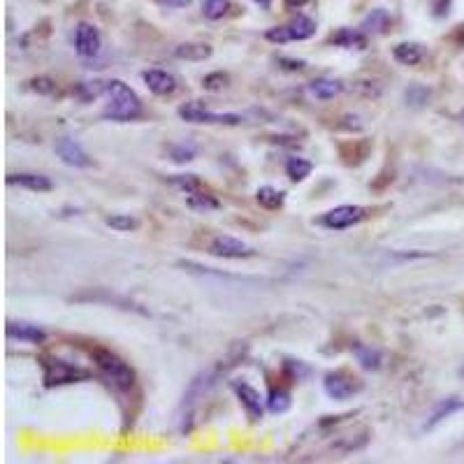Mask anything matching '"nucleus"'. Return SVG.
<instances>
[{"label":"nucleus","mask_w":464,"mask_h":464,"mask_svg":"<svg viewBox=\"0 0 464 464\" xmlns=\"http://www.w3.org/2000/svg\"><path fill=\"white\" fill-rule=\"evenodd\" d=\"M102 49V35L93 24L81 22L74 29V51L81 58H95Z\"/></svg>","instance_id":"obj_7"},{"label":"nucleus","mask_w":464,"mask_h":464,"mask_svg":"<svg viewBox=\"0 0 464 464\" xmlns=\"http://www.w3.org/2000/svg\"><path fill=\"white\" fill-rule=\"evenodd\" d=\"M255 200H258L260 207H265V209H279L283 205V193L276 191L274 186H260L258 193H255Z\"/></svg>","instance_id":"obj_25"},{"label":"nucleus","mask_w":464,"mask_h":464,"mask_svg":"<svg viewBox=\"0 0 464 464\" xmlns=\"http://www.w3.org/2000/svg\"><path fill=\"white\" fill-rule=\"evenodd\" d=\"M172 184L179 186L186 195L193 193V191H198V189H202V182H200L198 175H177V177H172Z\"/></svg>","instance_id":"obj_32"},{"label":"nucleus","mask_w":464,"mask_h":464,"mask_svg":"<svg viewBox=\"0 0 464 464\" xmlns=\"http://www.w3.org/2000/svg\"><path fill=\"white\" fill-rule=\"evenodd\" d=\"M462 408H464V399H460V397H448V399L439 401V404L434 406L432 415H429V420L425 422V429L436 427L441 420H446L448 415H453L455 411H462Z\"/></svg>","instance_id":"obj_15"},{"label":"nucleus","mask_w":464,"mask_h":464,"mask_svg":"<svg viewBox=\"0 0 464 464\" xmlns=\"http://www.w3.org/2000/svg\"><path fill=\"white\" fill-rule=\"evenodd\" d=\"M276 63H279L283 70H290V72H300V70L307 67V63H304L302 58H286V56H281V58H276Z\"/></svg>","instance_id":"obj_36"},{"label":"nucleus","mask_w":464,"mask_h":464,"mask_svg":"<svg viewBox=\"0 0 464 464\" xmlns=\"http://www.w3.org/2000/svg\"><path fill=\"white\" fill-rule=\"evenodd\" d=\"M91 358H93V362L98 365V369L107 376L109 383L116 387V390L130 392L135 387L137 376H135L133 367H130L123 358L116 355V353L95 346V349H91Z\"/></svg>","instance_id":"obj_2"},{"label":"nucleus","mask_w":464,"mask_h":464,"mask_svg":"<svg viewBox=\"0 0 464 464\" xmlns=\"http://www.w3.org/2000/svg\"><path fill=\"white\" fill-rule=\"evenodd\" d=\"M170 156L175 163H189L198 156V147L195 144H177V147L170 149Z\"/></svg>","instance_id":"obj_29"},{"label":"nucleus","mask_w":464,"mask_h":464,"mask_svg":"<svg viewBox=\"0 0 464 464\" xmlns=\"http://www.w3.org/2000/svg\"><path fill=\"white\" fill-rule=\"evenodd\" d=\"M72 93L77 95L81 102H91L95 98H100L102 93H107V81H79V84L72 88Z\"/></svg>","instance_id":"obj_23"},{"label":"nucleus","mask_w":464,"mask_h":464,"mask_svg":"<svg viewBox=\"0 0 464 464\" xmlns=\"http://www.w3.org/2000/svg\"><path fill=\"white\" fill-rule=\"evenodd\" d=\"M142 79L154 95H172L177 91V79L165 70H147L142 72Z\"/></svg>","instance_id":"obj_12"},{"label":"nucleus","mask_w":464,"mask_h":464,"mask_svg":"<svg viewBox=\"0 0 464 464\" xmlns=\"http://www.w3.org/2000/svg\"><path fill=\"white\" fill-rule=\"evenodd\" d=\"M10 186H19V189L33 191V193H47L54 189L51 179L45 175H35V172H19V175L8 177Z\"/></svg>","instance_id":"obj_13"},{"label":"nucleus","mask_w":464,"mask_h":464,"mask_svg":"<svg viewBox=\"0 0 464 464\" xmlns=\"http://www.w3.org/2000/svg\"><path fill=\"white\" fill-rule=\"evenodd\" d=\"M31 88L42 95H51L56 91V81L49 79V77H38V79H31Z\"/></svg>","instance_id":"obj_35"},{"label":"nucleus","mask_w":464,"mask_h":464,"mask_svg":"<svg viewBox=\"0 0 464 464\" xmlns=\"http://www.w3.org/2000/svg\"><path fill=\"white\" fill-rule=\"evenodd\" d=\"M288 8H302V5H307L309 0H286Z\"/></svg>","instance_id":"obj_39"},{"label":"nucleus","mask_w":464,"mask_h":464,"mask_svg":"<svg viewBox=\"0 0 464 464\" xmlns=\"http://www.w3.org/2000/svg\"><path fill=\"white\" fill-rule=\"evenodd\" d=\"M209 253L216 255V258H230V260H241V258H251L253 248L246 246L241 239H234L230 234H216L209 244Z\"/></svg>","instance_id":"obj_9"},{"label":"nucleus","mask_w":464,"mask_h":464,"mask_svg":"<svg viewBox=\"0 0 464 464\" xmlns=\"http://www.w3.org/2000/svg\"><path fill=\"white\" fill-rule=\"evenodd\" d=\"M158 3L165 5V8H189L193 0H158Z\"/></svg>","instance_id":"obj_37"},{"label":"nucleus","mask_w":464,"mask_h":464,"mask_svg":"<svg viewBox=\"0 0 464 464\" xmlns=\"http://www.w3.org/2000/svg\"><path fill=\"white\" fill-rule=\"evenodd\" d=\"M253 3L258 5L260 10H269V8H272V0H253Z\"/></svg>","instance_id":"obj_38"},{"label":"nucleus","mask_w":464,"mask_h":464,"mask_svg":"<svg viewBox=\"0 0 464 464\" xmlns=\"http://www.w3.org/2000/svg\"><path fill=\"white\" fill-rule=\"evenodd\" d=\"M175 56L184 58V61H205V58L211 56V47L209 45H195V42L179 45L175 49Z\"/></svg>","instance_id":"obj_24"},{"label":"nucleus","mask_w":464,"mask_h":464,"mask_svg":"<svg viewBox=\"0 0 464 464\" xmlns=\"http://www.w3.org/2000/svg\"><path fill=\"white\" fill-rule=\"evenodd\" d=\"M332 45L344 47V49H365V47H367V35H365V31L339 29L335 35H332Z\"/></svg>","instance_id":"obj_18"},{"label":"nucleus","mask_w":464,"mask_h":464,"mask_svg":"<svg viewBox=\"0 0 464 464\" xmlns=\"http://www.w3.org/2000/svg\"><path fill=\"white\" fill-rule=\"evenodd\" d=\"M311 172H314V163L300 156H290L286 161V175L290 182H304Z\"/></svg>","instance_id":"obj_21"},{"label":"nucleus","mask_w":464,"mask_h":464,"mask_svg":"<svg viewBox=\"0 0 464 464\" xmlns=\"http://www.w3.org/2000/svg\"><path fill=\"white\" fill-rule=\"evenodd\" d=\"M227 10H230V0H205V3H202L205 17L211 19V22H218V19H223L227 15Z\"/></svg>","instance_id":"obj_28"},{"label":"nucleus","mask_w":464,"mask_h":464,"mask_svg":"<svg viewBox=\"0 0 464 464\" xmlns=\"http://www.w3.org/2000/svg\"><path fill=\"white\" fill-rule=\"evenodd\" d=\"M107 109H105V119L112 121H135L137 116L142 114V100L133 88H130L126 81L121 79H109L107 81Z\"/></svg>","instance_id":"obj_1"},{"label":"nucleus","mask_w":464,"mask_h":464,"mask_svg":"<svg viewBox=\"0 0 464 464\" xmlns=\"http://www.w3.org/2000/svg\"><path fill=\"white\" fill-rule=\"evenodd\" d=\"M427 100H429V88L420 86V84H413L406 88V102L411 107H422Z\"/></svg>","instance_id":"obj_30"},{"label":"nucleus","mask_w":464,"mask_h":464,"mask_svg":"<svg viewBox=\"0 0 464 464\" xmlns=\"http://www.w3.org/2000/svg\"><path fill=\"white\" fill-rule=\"evenodd\" d=\"M323 390L328 397L344 401L362 390V381L351 376L349 371H330L328 376L323 378Z\"/></svg>","instance_id":"obj_6"},{"label":"nucleus","mask_w":464,"mask_h":464,"mask_svg":"<svg viewBox=\"0 0 464 464\" xmlns=\"http://www.w3.org/2000/svg\"><path fill=\"white\" fill-rule=\"evenodd\" d=\"M288 33H290V40H309L316 35V22L304 15H297L293 22L288 24Z\"/></svg>","instance_id":"obj_20"},{"label":"nucleus","mask_w":464,"mask_h":464,"mask_svg":"<svg viewBox=\"0 0 464 464\" xmlns=\"http://www.w3.org/2000/svg\"><path fill=\"white\" fill-rule=\"evenodd\" d=\"M105 223L112 227V230H119V232H130V230H137V218L130 216V214H112V216L105 218Z\"/></svg>","instance_id":"obj_27"},{"label":"nucleus","mask_w":464,"mask_h":464,"mask_svg":"<svg viewBox=\"0 0 464 464\" xmlns=\"http://www.w3.org/2000/svg\"><path fill=\"white\" fill-rule=\"evenodd\" d=\"M309 91H311V95H314L316 100H332V98H337V95L344 91V84L339 79L321 77V79L311 81Z\"/></svg>","instance_id":"obj_16"},{"label":"nucleus","mask_w":464,"mask_h":464,"mask_svg":"<svg viewBox=\"0 0 464 464\" xmlns=\"http://www.w3.org/2000/svg\"><path fill=\"white\" fill-rule=\"evenodd\" d=\"M186 202H189L191 209H195V211H214V209H221V202L216 200V195H211L209 191H205V186H202V189L189 193V195H186Z\"/></svg>","instance_id":"obj_19"},{"label":"nucleus","mask_w":464,"mask_h":464,"mask_svg":"<svg viewBox=\"0 0 464 464\" xmlns=\"http://www.w3.org/2000/svg\"><path fill=\"white\" fill-rule=\"evenodd\" d=\"M42 378L47 387H58L88 381L91 378V371L72 362H65L61 358H42Z\"/></svg>","instance_id":"obj_3"},{"label":"nucleus","mask_w":464,"mask_h":464,"mask_svg":"<svg viewBox=\"0 0 464 464\" xmlns=\"http://www.w3.org/2000/svg\"><path fill=\"white\" fill-rule=\"evenodd\" d=\"M460 376L464 378V362H462V367H460Z\"/></svg>","instance_id":"obj_40"},{"label":"nucleus","mask_w":464,"mask_h":464,"mask_svg":"<svg viewBox=\"0 0 464 464\" xmlns=\"http://www.w3.org/2000/svg\"><path fill=\"white\" fill-rule=\"evenodd\" d=\"M232 390L237 394L239 404L244 406L248 420L251 422L262 420V415H265V404H262L260 392L255 390L251 383H246V381H232Z\"/></svg>","instance_id":"obj_8"},{"label":"nucleus","mask_w":464,"mask_h":464,"mask_svg":"<svg viewBox=\"0 0 464 464\" xmlns=\"http://www.w3.org/2000/svg\"><path fill=\"white\" fill-rule=\"evenodd\" d=\"M353 355H355L358 365L362 367L365 371H378L383 367V353L374 346H365V344H355L353 346Z\"/></svg>","instance_id":"obj_14"},{"label":"nucleus","mask_w":464,"mask_h":464,"mask_svg":"<svg viewBox=\"0 0 464 464\" xmlns=\"http://www.w3.org/2000/svg\"><path fill=\"white\" fill-rule=\"evenodd\" d=\"M283 369L293 381H304L307 376H311V369L307 365L302 362V360H286V365H283Z\"/></svg>","instance_id":"obj_31"},{"label":"nucleus","mask_w":464,"mask_h":464,"mask_svg":"<svg viewBox=\"0 0 464 464\" xmlns=\"http://www.w3.org/2000/svg\"><path fill=\"white\" fill-rule=\"evenodd\" d=\"M56 156L70 168H88L91 165V158L84 151V147L74 140V137H58L56 140Z\"/></svg>","instance_id":"obj_10"},{"label":"nucleus","mask_w":464,"mask_h":464,"mask_svg":"<svg viewBox=\"0 0 464 464\" xmlns=\"http://www.w3.org/2000/svg\"><path fill=\"white\" fill-rule=\"evenodd\" d=\"M10 339H19V342H26V344H45L47 342V332L40 328V325H33V323H8V328H5Z\"/></svg>","instance_id":"obj_11"},{"label":"nucleus","mask_w":464,"mask_h":464,"mask_svg":"<svg viewBox=\"0 0 464 464\" xmlns=\"http://www.w3.org/2000/svg\"><path fill=\"white\" fill-rule=\"evenodd\" d=\"M367 216V211L362 207L358 205H342V207H335V209L325 211L321 218H318V223L323 227H328V230H349V227L362 223Z\"/></svg>","instance_id":"obj_5"},{"label":"nucleus","mask_w":464,"mask_h":464,"mask_svg":"<svg viewBox=\"0 0 464 464\" xmlns=\"http://www.w3.org/2000/svg\"><path fill=\"white\" fill-rule=\"evenodd\" d=\"M227 81H230V77L225 72H211L202 79V86L207 91H221V88L227 86Z\"/></svg>","instance_id":"obj_33"},{"label":"nucleus","mask_w":464,"mask_h":464,"mask_svg":"<svg viewBox=\"0 0 464 464\" xmlns=\"http://www.w3.org/2000/svg\"><path fill=\"white\" fill-rule=\"evenodd\" d=\"M387 26H390V17H387V12L385 10H374L369 17L365 19L362 22V31L365 33H383Z\"/></svg>","instance_id":"obj_26"},{"label":"nucleus","mask_w":464,"mask_h":464,"mask_svg":"<svg viewBox=\"0 0 464 464\" xmlns=\"http://www.w3.org/2000/svg\"><path fill=\"white\" fill-rule=\"evenodd\" d=\"M179 116L189 123H218V126H239V123L244 121V116H239V114L211 112V109L200 100H191L179 107Z\"/></svg>","instance_id":"obj_4"},{"label":"nucleus","mask_w":464,"mask_h":464,"mask_svg":"<svg viewBox=\"0 0 464 464\" xmlns=\"http://www.w3.org/2000/svg\"><path fill=\"white\" fill-rule=\"evenodd\" d=\"M265 401H267L269 413H274V415L286 413L288 408H290V404H293V399H290V392L283 390V387H274V385L269 387Z\"/></svg>","instance_id":"obj_22"},{"label":"nucleus","mask_w":464,"mask_h":464,"mask_svg":"<svg viewBox=\"0 0 464 464\" xmlns=\"http://www.w3.org/2000/svg\"><path fill=\"white\" fill-rule=\"evenodd\" d=\"M425 51L418 42H399L392 47V58L401 65H418Z\"/></svg>","instance_id":"obj_17"},{"label":"nucleus","mask_w":464,"mask_h":464,"mask_svg":"<svg viewBox=\"0 0 464 464\" xmlns=\"http://www.w3.org/2000/svg\"><path fill=\"white\" fill-rule=\"evenodd\" d=\"M265 38L269 40V42H274V45L293 42V40H290V33H288V26H276V29H269L265 33Z\"/></svg>","instance_id":"obj_34"}]
</instances>
